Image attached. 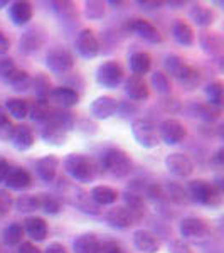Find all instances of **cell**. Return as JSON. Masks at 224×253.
<instances>
[{
  "mask_svg": "<svg viewBox=\"0 0 224 253\" xmlns=\"http://www.w3.org/2000/svg\"><path fill=\"white\" fill-rule=\"evenodd\" d=\"M75 124H76V117L69 110H63V108L52 110L51 117L44 122L42 130H40V137L49 145L61 147L66 144L68 135L73 130Z\"/></svg>",
  "mask_w": 224,
  "mask_h": 253,
  "instance_id": "obj_1",
  "label": "cell"
},
{
  "mask_svg": "<svg viewBox=\"0 0 224 253\" xmlns=\"http://www.w3.org/2000/svg\"><path fill=\"white\" fill-rule=\"evenodd\" d=\"M164 68H165V75L167 76H174L181 86H184L186 89H195L201 84V73L197 68L186 64L179 56H167L164 61Z\"/></svg>",
  "mask_w": 224,
  "mask_h": 253,
  "instance_id": "obj_2",
  "label": "cell"
},
{
  "mask_svg": "<svg viewBox=\"0 0 224 253\" xmlns=\"http://www.w3.org/2000/svg\"><path fill=\"white\" fill-rule=\"evenodd\" d=\"M187 196L197 205L207 208H219L223 205V186L197 179V181H192L189 184Z\"/></svg>",
  "mask_w": 224,
  "mask_h": 253,
  "instance_id": "obj_3",
  "label": "cell"
},
{
  "mask_svg": "<svg viewBox=\"0 0 224 253\" xmlns=\"http://www.w3.org/2000/svg\"><path fill=\"white\" fill-rule=\"evenodd\" d=\"M64 169L69 177H73L78 182H91L95 181L98 174V166L93 159L81 154H71L64 161Z\"/></svg>",
  "mask_w": 224,
  "mask_h": 253,
  "instance_id": "obj_4",
  "label": "cell"
},
{
  "mask_svg": "<svg viewBox=\"0 0 224 253\" xmlns=\"http://www.w3.org/2000/svg\"><path fill=\"white\" fill-rule=\"evenodd\" d=\"M100 166L113 177H127L132 170V159L125 150L112 147L101 154Z\"/></svg>",
  "mask_w": 224,
  "mask_h": 253,
  "instance_id": "obj_5",
  "label": "cell"
},
{
  "mask_svg": "<svg viewBox=\"0 0 224 253\" xmlns=\"http://www.w3.org/2000/svg\"><path fill=\"white\" fill-rule=\"evenodd\" d=\"M132 135L137 140V144L145 149H153L160 142L157 125L149 118H137L132 122Z\"/></svg>",
  "mask_w": 224,
  "mask_h": 253,
  "instance_id": "obj_6",
  "label": "cell"
},
{
  "mask_svg": "<svg viewBox=\"0 0 224 253\" xmlns=\"http://www.w3.org/2000/svg\"><path fill=\"white\" fill-rule=\"evenodd\" d=\"M123 80L125 71L118 61H105L96 69V83L107 89H116Z\"/></svg>",
  "mask_w": 224,
  "mask_h": 253,
  "instance_id": "obj_7",
  "label": "cell"
},
{
  "mask_svg": "<svg viewBox=\"0 0 224 253\" xmlns=\"http://www.w3.org/2000/svg\"><path fill=\"white\" fill-rule=\"evenodd\" d=\"M46 66L49 68V71L56 73V75H64V73L71 71L73 66H75V58L68 49L54 47L47 52Z\"/></svg>",
  "mask_w": 224,
  "mask_h": 253,
  "instance_id": "obj_8",
  "label": "cell"
},
{
  "mask_svg": "<svg viewBox=\"0 0 224 253\" xmlns=\"http://www.w3.org/2000/svg\"><path fill=\"white\" fill-rule=\"evenodd\" d=\"M76 52L83 59H93L100 54V41L91 29H81L75 41Z\"/></svg>",
  "mask_w": 224,
  "mask_h": 253,
  "instance_id": "obj_9",
  "label": "cell"
},
{
  "mask_svg": "<svg viewBox=\"0 0 224 253\" xmlns=\"http://www.w3.org/2000/svg\"><path fill=\"white\" fill-rule=\"evenodd\" d=\"M127 27H128V31L135 32L137 36H140L142 39L150 44H160L162 39H164V36H162L160 31H158V27L153 26V24L147 19L133 17L128 20Z\"/></svg>",
  "mask_w": 224,
  "mask_h": 253,
  "instance_id": "obj_10",
  "label": "cell"
},
{
  "mask_svg": "<svg viewBox=\"0 0 224 253\" xmlns=\"http://www.w3.org/2000/svg\"><path fill=\"white\" fill-rule=\"evenodd\" d=\"M179 231L184 240H201L211 233V228L206 219L197 216H187L179 224Z\"/></svg>",
  "mask_w": 224,
  "mask_h": 253,
  "instance_id": "obj_11",
  "label": "cell"
},
{
  "mask_svg": "<svg viewBox=\"0 0 224 253\" xmlns=\"http://www.w3.org/2000/svg\"><path fill=\"white\" fill-rule=\"evenodd\" d=\"M158 137L167 145H177L187 137V128L182 122L176 120V118H167L158 126Z\"/></svg>",
  "mask_w": 224,
  "mask_h": 253,
  "instance_id": "obj_12",
  "label": "cell"
},
{
  "mask_svg": "<svg viewBox=\"0 0 224 253\" xmlns=\"http://www.w3.org/2000/svg\"><path fill=\"white\" fill-rule=\"evenodd\" d=\"M165 169L176 177H189L194 172V164L186 154H169L165 157Z\"/></svg>",
  "mask_w": 224,
  "mask_h": 253,
  "instance_id": "obj_13",
  "label": "cell"
},
{
  "mask_svg": "<svg viewBox=\"0 0 224 253\" xmlns=\"http://www.w3.org/2000/svg\"><path fill=\"white\" fill-rule=\"evenodd\" d=\"M125 93L130 96V100L133 101H145L150 96V88L149 83L144 76L130 75L125 80Z\"/></svg>",
  "mask_w": 224,
  "mask_h": 253,
  "instance_id": "obj_14",
  "label": "cell"
},
{
  "mask_svg": "<svg viewBox=\"0 0 224 253\" xmlns=\"http://www.w3.org/2000/svg\"><path fill=\"white\" fill-rule=\"evenodd\" d=\"M133 245L142 253H157L160 250V238L150 230H137L133 233Z\"/></svg>",
  "mask_w": 224,
  "mask_h": 253,
  "instance_id": "obj_15",
  "label": "cell"
},
{
  "mask_svg": "<svg viewBox=\"0 0 224 253\" xmlns=\"http://www.w3.org/2000/svg\"><path fill=\"white\" fill-rule=\"evenodd\" d=\"M199 44H201L202 51L211 58H221L224 51V41L219 32H202L199 36Z\"/></svg>",
  "mask_w": 224,
  "mask_h": 253,
  "instance_id": "obj_16",
  "label": "cell"
},
{
  "mask_svg": "<svg viewBox=\"0 0 224 253\" xmlns=\"http://www.w3.org/2000/svg\"><path fill=\"white\" fill-rule=\"evenodd\" d=\"M105 219H107V223L110 226L116 228V230H127V228L133 226L137 221L125 206H116V208H113V210H110L108 213L105 214Z\"/></svg>",
  "mask_w": 224,
  "mask_h": 253,
  "instance_id": "obj_17",
  "label": "cell"
},
{
  "mask_svg": "<svg viewBox=\"0 0 224 253\" xmlns=\"http://www.w3.org/2000/svg\"><path fill=\"white\" fill-rule=\"evenodd\" d=\"M9 15L14 26H26L32 20V15H34V10H32L31 2H26V0H17V2H12L9 5Z\"/></svg>",
  "mask_w": 224,
  "mask_h": 253,
  "instance_id": "obj_18",
  "label": "cell"
},
{
  "mask_svg": "<svg viewBox=\"0 0 224 253\" xmlns=\"http://www.w3.org/2000/svg\"><path fill=\"white\" fill-rule=\"evenodd\" d=\"M118 101L112 96H100L89 107V113L98 120H107V118L113 117L116 113Z\"/></svg>",
  "mask_w": 224,
  "mask_h": 253,
  "instance_id": "obj_19",
  "label": "cell"
},
{
  "mask_svg": "<svg viewBox=\"0 0 224 253\" xmlns=\"http://www.w3.org/2000/svg\"><path fill=\"white\" fill-rule=\"evenodd\" d=\"M3 184L12 191H24L27 187H31L32 175L29 174V170L22 169V167H10Z\"/></svg>",
  "mask_w": 224,
  "mask_h": 253,
  "instance_id": "obj_20",
  "label": "cell"
},
{
  "mask_svg": "<svg viewBox=\"0 0 224 253\" xmlns=\"http://www.w3.org/2000/svg\"><path fill=\"white\" fill-rule=\"evenodd\" d=\"M49 98H51L54 103H58L59 108H63V110H69L79 103V95L76 93V89H73L69 86L52 88Z\"/></svg>",
  "mask_w": 224,
  "mask_h": 253,
  "instance_id": "obj_21",
  "label": "cell"
},
{
  "mask_svg": "<svg viewBox=\"0 0 224 253\" xmlns=\"http://www.w3.org/2000/svg\"><path fill=\"white\" fill-rule=\"evenodd\" d=\"M59 169V159L56 156H44L42 159H39L37 164H36V172H37L39 179L44 182H52L58 175Z\"/></svg>",
  "mask_w": 224,
  "mask_h": 253,
  "instance_id": "obj_22",
  "label": "cell"
},
{
  "mask_svg": "<svg viewBox=\"0 0 224 253\" xmlns=\"http://www.w3.org/2000/svg\"><path fill=\"white\" fill-rule=\"evenodd\" d=\"M22 228H24V233H27L29 238L36 240V242H44L49 233L47 223L42 218H39V216H29V218H26L22 223Z\"/></svg>",
  "mask_w": 224,
  "mask_h": 253,
  "instance_id": "obj_23",
  "label": "cell"
},
{
  "mask_svg": "<svg viewBox=\"0 0 224 253\" xmlns=\"http://www.w3.org/2000/svg\"><path fill=\"white\" fill-rule=\"evenodd\" d=\"M10 142L15 150H20V152L29 150L31 147L34 145V132H32V128L27 125H17L14 128Z\"/></svg>",
  "mask_w": 224,
  "mask_h": 253,
  "instance_id": "obj_24",
  "label": "cell"
},
{
  "mask_svg": "<svg viewBox=\"0 0 224 253\" xmlns=\"http://www.w3.org/2000/svg\"><path fill=\"white\" fill-rule=\"evenodd\" d=\"M89 196H91V199L98 206H112L118 201L120 193L110 186H95Z\"/></svg>",
  "mask_w": 224,
  "mask_h": 253,
  "instance_id": "obj_25",
  "label": "cell"
},
{
  "mask_svg": "<svg viewBox=\"0 0 224 253\" xmlns=\"http://www.w3.org/2000/svg\"><path fill=\"white\" fill-rule=\"evenodd\" d=\"M128 64L133 75L145 76L150 71V68H152V56L147 51H135L133 54H130Z\"/></svg>",
  "mask_w": 224,
  "mask_h": 253,
  "instance_id": "obj_26",
  "label": "cell"
},
{
  "mask_svg": "<svg viewBox=\"0 0 224 253\" xmlns=\"http://www.w3.org/2000/svg\"><path fill=\"white\" fill-rule=\"evenodd\" d=\"M101 240L93 233H84L79 235L73 243L75 253H100L101 250Z\"/></svg>",
  "mask_w": 224,
  "mask_h": 253,
  "instance_id": "obj_27",
  "label": "cell"
},
{
  "mask_svg": "<svg viewBox=\"0 0 224 253\" xmlns=\"http://www.w3.org/2000/svg\"><path fill=\"white\" fill-rule=\"evenodd\" d=\"M189 17L190 20H194L195 26L199 27H207V26H213L214 24V12L207 7L201 5V3H194L192 7L189 9Z\"/></svg>",
  "mask_w": 224,
  "mask_h": 253,
  "instance_id": "obj_28",
  "label": "cell"
},
{
  "mask_svg": "<svg viewBox=\"0 0 224 253\" xmlns=\"http://www.w3.org/2000/svg\"><path fill=\"white\" fill-rule=\"evenodd\" d=\"M172 34H174V39H176L181 46H186V47H190L195 41L194 29L190 27L189 22H186V20H177V22L174 24Z\"/></svg>",
  "mask_w": 224,
  "mask_h": 253,
  "instance_id": "obj_29",
  "label": "cell"
},
{
  "mask_svg": "<svg viewBox=\"0 0 224 253\" xmlns=\"http://www.w3.org/2000/svg\"><path fill=\"white\" fill-rule=\"evenodd\" d=\"M123 201H125V208L132 213V216L137 219V221L144 218L147 206H145L144 198H142L140 194L133 193V191H127V193L123 194Z\"/></svg>",
  "mask_w": 224,
  "mask_h": 253,
  "instance_id": "obj_30",
  "label": "cell"
},
{
  "mask_svg": "<svg viewBox=\"0 0 224 253\" xmlns=\"http://www.w3.org/2000/svg\"><path fill=\"white\" fill-rule=\"evenodd\" d=\"M42 46H44V38L36 31H29V32H26V34H22V38L19 41L20 52H24V54L37 52Z\"/></svg>",
  "mask_w": 224,
  "mask_h": 253,
  "instance_id": "obj_31",
  "label": "cell"
},
{
  "mask_svg": "<svg viewBox=\"0 0 224 253\" xmlns=\"http://www.w3.org/2000/svg\"><path fill=\"white\" fill-rule=\"evenodd\" d=\"M27 105H29V113H27V117L34 122H40V124H44V122H46L52 113V108H51V105H49V100H34V101H31V103L27 101Z\"/></svg>",
  "mask_w": 224,
  "mask_h": 253,
  "instance_id": "obj_32",
  "label": "cell"
},
{
  "mask_svg": "<svg viewBox=\"0 0 224 253\" xmlns=\"http://www.w3.org/2000/svg\"><path fill=\"white\" fill-rule=\"evenodd\" d=\"M73 205L86 214H100V206L95 205V201L91 199L89 193H84V191H81V189H76Z\"/></svg>",
  "mask_w": 224,
  "mask_h": 253,
  "instance_id": "obj_33",
  "label": "cell"
},
{
  "mask_svg": "<svg viewBox=\"0 0 224 253\" xmlns=\"http://www.w3.org/2000/svg\"><path fill=\"white\" fill-rule=\"evenodd\" d=\"M5 112L7 115H12L17 120H24L27 118V113H29V105H27V100H22V98H9L5 101Z\"/></svg>",
  "mask_w": 224,
  "mask_h": 253,
  "instance_id": "obj_34",
  "label": "cell"
},
{
  "mask_svg": "<svg viewBox=\"0 0 224 253\" xmlns=\"http://www.w3.org/2000/svg\"><path fill=\"white\" fill-rule=\"evenodd\" d=\"M22 238H24V228L20 223H10L9 226L3 228L2 240L9 247H19L22 243Z\"/></svg>",
  "mask_w": 224,
  "mask_h": 253,
  "instance_id": "obj_35",
  "label": "cell"
},
{
  "mask_svg": "<svg viewBox=\"0 0 224 253\" xmlns=\"http://www.w3.org/2000/svg\"><path fill=\"white\" fill-rule=\"evenodd\" d=\"M31 88H34L37 100H49V95H51V91H52L51 81H49L47 76L42 75V73L36 75V78H32Z\"/></svg>",
  "mask_w": 224,
  "mask_h": 253,
  "instance_id": "obj_36",
  "label": "cell"
},
{
  "mask_svg": "<svg viewBox=\"0 0 224 253\" xmlns=\"http://www.w3.org/2000/svg\"><path fill=\"white\" fill-rule=\"evenodd\" d=\"M15 210L20 213H32V211L40 210V201H39V194H26V196H19L14 201Z\"/></svg>",
  "mask_w": 224,
  "mask_h": 253,
  "instance_id": "obj_37",
  "label": "cell"
},
{
  "mask_svg": "<svg viewBox=\"0 0 224 253\" xmlns=\"http://www.w3.org/2000/svg\"><path fill=\"white\" fill-rule=\"evenodd\" d=\"M150 84L155 89L158 95H170L172 91V83H170V78L165 75L164 71H153L152 76H150Z\"/></svg>",
  "mask_w": 224,
  "mask_h": 253,
  "instance_id": "obj_38",
  "label": "cell"
},
{
  "mask_svg": "<svg viewBox=\"0 0 224 253\" xmlns=\"http://www.w3.org/2000/svg\"><path fill=\"white\" fill-rule=\"evenodd\" d=\"M32 78L29 76V73L24 71V69H15V73L10 76V80L7 81V84H10L12 89L15 91H27L31 88Z\"/></svg>",
  "mask_w": 224,
  "mask_h": 253,
  "instance_id": "obj_39",
  "label": "cell"
},
{
  "mask_svg": "<svg viewBox=\"0 0 224 253\" xmlns=\"http://www.w3.org/2000/svg\"><path fill=\"white\" fill-rule=\"evenodd\" d=\"M192 112L195 117H199L201 120H206V122H214L221 117V108H216L209 103L192 105Z\"/></svg>",
  "mask_w": 224,
  "mask_h": 253,
  "instance_id": "obj_40",
  "label": "cell"
},
{
  "mask_svg": "<svg viewBox=\"0 0 224 253\" xmlns=\"http://www.w3.org/2000/svg\"><path fill=\"white\" fill-rule=\"evenodd\" d=\"M40 201V211H44L46 214H59L63 211V205H61L59 198L51 194H39Z\"/></svg>",
  "mask_w": 224,
  "mask_h": 253,
  "instance_id": "obj_41",
  "label": "cell"
},
{
  "mask_svg": "<svg viewBox=\"0 0 224 253\" xmlns=\"http://www.w3.org/2000/svg\"><path fill=\"white\" fill-rule=\"evenodd\" d=\"M207 103L216 108H221L223 105V83L221 81H213L206 86Z\"/></svg>",
  "mask_w": 224,
  "mask_h": 253,
  "instance_id": "obj_42",
  "label": "cell"
},
{
  "mask_svg": "<svg viewBox=\"0 0 224 253\" xmlns=\"http://www.w3.org/2000/svg\"><path fill=\"white\" fill-rule=\"evenodd\" d=\"M51 7L64 20H76L78 17V10L73 2H51Z\"/></svg>",
  "mask_w": 224,
  "mask_h": 253,
  "instance_id": "obj_43",
  "label": "cell"
},
{
  "mask_svg": "<svg viewBox=\"0 0 224 253\" xmlns=\"http://www.w3.org/2000/svg\"><path fill=\"white\" fill-rule=\"evenodd\" d=\"M162 194H164V198L170 199V201H174V203H179V205H182V203H186L187 199H189L186 191L182 189L181 186H176V184L162 186Z\"/></svg>",
  "mask_w": 224,
  "mask_h": 253,
  "instance_id": "obj_44",
  "label": "cell"
},
{
  "mask_svg": "<svg viewBox=\"0 0 224 253\" xmlns=\"http://www.w3.org/2000/svg\"><path fill=\"white\" fill-rule=\"evenodd\" d=\"M84 15L89 20H100L105 17V3L98 2V0H91V2L84 3Z\"/></svg>",
  "mask_w": 224,
  "mask_h": 253,
  "instance_id": "obj_45",
  "label": "cell"
},
{
  "mask_svg": "<svg viewBox=\"0 0 224 253\" xmlns=\"http://www.w3.org/2000/svg\"><path fill=\"white\" fill-rule=\"evenodd\" d=\"M14 128H15V125L10 122L5 108L0 107V138H2V140L10 142V137H12V133H14Z\"/></svg>",
  "mask_w": 224,
  "mask_h": 253,
  "instance_id": "obj_46",
  "label": "cell"
},
{
  "mask_svg": "<svg viewBox=\"0 0 224 253\" xmlns=\"http://www.w3.org/2000/svg\"><path fill=\"white\" fill-rule=\"evenodd\" d=\"M15 69H17V66H15V63L9 58H3L0 59V80L3 81V83H7V81L10 80V76L15 73Z\"/></svg>",
  "mask_w": 224,
  "mask_h": 253,
  "instance_id": "obj_47",
  "label": "cell"
},
{
  "mask_svg": "<svg viewBox=\"0 0 224 253\" xmlns=\"http://www.w3.org/2000/svg\"><path fill=\"white\" fill-rule=\"evenodd\" d=\"M12 205H14V201H12L10 194L7 191H0V218H3L9 213Z\"/></svg>",
  "mask_w": 224,
  "mask_h": 253,
  "instance_id": "obj_48",
  "label": "cell"
},
{
  "mask_svg": "<svg viewBox=\"0 0 224 253\" xmlns=\"http://www.w3.org/2000/svg\"><path fill=\"white\" fill-rule=\"evenodd\" d=\"M169 252L170 253H194L192 248H190L186 242H182V240H176V242L170 243Z\"/></svg>",
  "mask_w": 224,
  "mask_h": 253,
  "instance_id": "obj_49",
  "label": "cell"
},
{
  "mask_svg": "<svg viewBox=\"0 0 224 253\" xmlns=\"http://www.w3.org/2000/svg\"><path fill=\"white\" fill-rule=\"evenodd\" d=\"M137 5H140V9L145 12H155L164 5V2H157V0H144L142 2L140 0V2H137Z\"/></svg>",
  "mask_w": 224,
  "mask_h": 253,
  "instance_id": "obj_50",
  "label": "cell"
},
{
  "mask_svg": "<svg viewBox=\"0 0 224 253\" xmlns=\"http://www.w3.org/2000/svg\"><path fill=\"white\" fill-rule=\"evenodd\" d=\"M100 253H123V250H121V247L116 242H105L101 243Z\"/></svg>",
  "mask_w": 224,
  "mask_h": 253,
  "instance_id": "obj_51",
  "label": "cell"
},
{
  "mask_svg": "<svg viewBox=\"0 0 224 253\" xmlns=\"http://www.w3.org/2000/svg\"><path fill=\"white\" fill-rule=\"evenodd\" d=\"M116 112H120L121 117H128V115H132V113H135L137 108H135V105H132L130 101H123V103H118Z\"/></svg>",
  "mask_w": 224,
  "mask_h": 253,
  "instance_id": "obj_52",
  "label": "cell"
},
{
  "mask_svg": "<svg viewBox=\"0 0 224 253\" xmlns=\"http://www.w3.org/2000/svg\"><path fill=\"white\" fill-rule=\"evenodd\" d=\"M19 253H40V250L31 242H22L19 245Z\"/></svg>",
  "mask_w": 224,
  "mask_h": 253,
  "instance_id": "obj_53",
  "label": "cell"
},
{
  "mask_svg": "<svg viewBox=\"0 0 224 253\" xmlns=\"http://www.w3.org/2000/svg\"><path fill=\"white\" fill-rule=\"evenodd\" d=\"M9 170H10V164H9V161H7L5 157H0V182L5 181L7 174H9Z\"/></svg>",
  "mask_w": 224,
  "mask_h": 253,
  "instance_id": "obj_54",
  "label": "cell"
},
{
  "mask_svg": "<svg viewBox=\"0 0 224 253\" xmlns=\"http://www.w3.org/2000/svg\"><path fill=\"white\" fill-rule=\"evenodd\" d=\"M9 49H10V41L2 31H0V56L7 54V52H9Z\"/></svg>",
  "mask_w": 224,
  "mask_h": 253,
  "instance_id": "obj_55",
  "label": "cell"
},
{
  "mask_svg": "<svg viewBox=\"0 0 224 253\" xmlns=\"http://www.w3.org/2000/svg\"><path fill=\"white\" fill-rule=\"evenodd\" d=\"M44 253H68V252H66V248H64L61 243H51L46 248V252H44Z\"/></svg>",
  "mask_w": 224,
  "mask_h": 253,
  "instance_id": "obj_56",
  "label": "cell"
},
{
  "mask_svg": "<svg viewBox=\"0 0 224 253\" xmlns=\"http://www.w3.org/2000/svg\"><path fill=\"white\" fill-rule=\"evenodd\" d=\"M211 161H213L214 166L223 167V164H224V149H219L218 152H216L214 156H213V159H211Z\"/></svg>",
  "mask_w": 224,
  "mask_h": 253,
  "instance_id": "obj_57",
  "label": "cell"
},
{
  "mask_svg": "<svg viewBox=\"0 0 224 253\" xmlns=\"http://www.w3.org/2000/svg\"><path fill=\"white\" fill-rule=\"evenodd\" d=\"M167 5L172 9H179V7H184V2H167Z\"/></svg>",
  "mask_w": 224,
  "mask_h": 253,
  "instance_id": "obj_58",
  "label": "cell"
},
{
  "mask_svg": "<svg viewBox=\"0 0 224 253\" xmlns=\"http://www.w3.org/2000/svg\"><path fill=\"white\" fill-rule=\"evenodd\" d=\"M108 5H113L116 9V7H120V5H125V2H115V0H110Z\"/></svg>",
  "mask_w": 224,
  "mask_h": 253,
  "instance_id": "obj_59",
  "label": "cell"
},
{
  "mask_svg": "<svg viewBox=\"0 0 224 253\" xmlns=\"http://www.w3.org/2000/svg\"><path fill=\"white\" fill-rule=\"evenodd\" d=\"M7 5H9L7 0H0V9H3V7H7Z\"/></svg>",
  "mask_w": 224,
  "mask_h": 253,
  "instance_id": "obj_60",
  "label": "cell"
}]
</instances>
